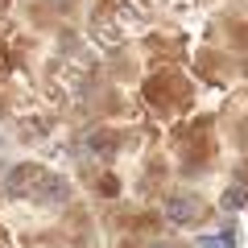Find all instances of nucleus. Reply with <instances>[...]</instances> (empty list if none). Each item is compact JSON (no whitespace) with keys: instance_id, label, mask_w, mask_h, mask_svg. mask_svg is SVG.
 I'll return each mask as SVG.
<instances>
[{"instance_id":"20e7f679","label":"nucleus","mask_w":248,"mask_h":248,"mask_svg":"<svg viewBox=\"0 0 248 248\" xmlns=\"http://www.w3.org/2000/svg\"><path fill=\"white\" fill-rule=\"evenodd\" d=\"M244 199H248V186H232V190H223L219 207L223 211H236V207H244Z\"/></svg>"},{"instance_id":"f03ea898","label":"nucleus","mask_w":248,"mask_h":248,"mask_svg":"<svg viewBox=\"0 0 248 248\" xmlns=\"http://www.w3.org/2000/svg\"><path fill=\"white\" fill-rule=\"evenodd\" d=\"M170 223H178V228H190V223H199V215H203V203H199L195 195H174L166 207Z\"/></svg>"},{"instance_id":"f257e3e1","label":"nucleus","mask_w":248,"mask_h":248,"mask_svg":"<svg viewBox=\"0 0 248 248\" xmlns=\"http://www.w3.org/2000/svg\"><path fill=\"white\" fill-rule=\"evenodd\" d=\"M66 199H71V182L62 174H42L37 186L29 190V203H37V207H62Z\"/></svg>"},{"instance_id":"7ed1b4c3","label":"nucleus","mask_w":248,"mask_h":248,"mask_svg":"<svg viewBox=\"0 0 248 248\" xmlns=\"http://www.w3.org/2000/svg\"><path fill=\"white\" fill-rule=\"evenodd\" d=\"M42 174H46V170L29 166V161H25V166H17V170L9 174V195H13V199H29V190L37 186V178H42Z\"/></svg>"}]
</instances>
